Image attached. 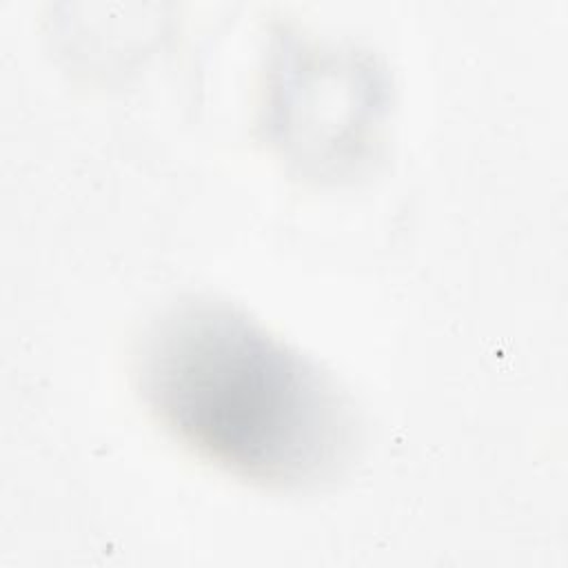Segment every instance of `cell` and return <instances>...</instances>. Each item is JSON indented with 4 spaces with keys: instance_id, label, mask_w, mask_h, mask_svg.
I'll return each mask as SVG.
<instances>
[{
    "instance_id": "cell-1",
    "label": "cell",
    "mask_w": 568,
    "mask_h": 568,
    "mask_svg": "<svg viewBox=\"0 0 568 568\" xmlns=\"http://www.w3.org/2000/svg\"><path fill=\"white\" fill-rule=\"evenodd\" d=\"M133 375L175 442L253 484H331L362 446L337 379L229 302L189 297L162 311L138 342Z\"/></svg>"
}]
</instances>
